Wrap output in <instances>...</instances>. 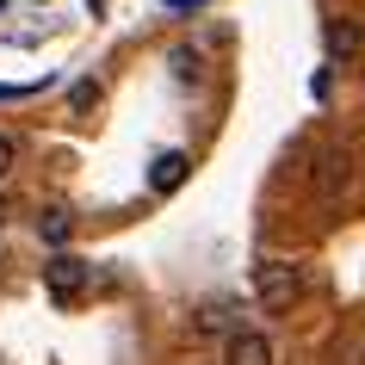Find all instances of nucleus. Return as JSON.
Wrapping results in <instances>:
<instances>
[{
  "instance_id": "obj_9",
  "label": "nucleus",
  "mask_w": 365,
  "mask_h": 365,
  "mask_svg": "<svg viewBox=\"0 0 365 365\" xmlns=\"http://www.w3.org/2000/svg\"><path fill=\"white\" fill-rule=\"evenodd\" d=\"M68 106H75V112H93L99 106V81H75V87H68Z\"/></svg>"
},
{
  "instance_id": "obj_7",
  "label": "nucleus",
  "mask_w": 365,
  "mask_h": 365,
  "mask_svg": "<svg viewBox=\"0 0 365 365\" xmlns=\"http://www.w3.org/2000/svg\"><path fill=\"white\" fill-rule=\"evenodd\" d=\"M38 235L50 242V248H68V235H75V211H62V205H50V211L38 217Z\"/></svg>"
},
{
  "instance_id": "obj_5",
  "label": "nucleus",
  "mask_w": 365,
  "mask_h": 365,
  "mask_svg": "<svg viewBox=\"0 0 365 365\" xmlns=\"http://www.w3.org/2000/svg\"><path fill=\"white\" fill-rule=\"evenodd\" d=\"M322 38H328V62H334V68H346V62H359V56H365V19H346V13H334Z\"/></svg>"
},
{
  "instance_id": "obj_2",
  "label": "nucleus",
  "mask_w": 365,
  "mask_h": 365,
  "mask_svg": "<svg viewBox=\"0 0 365 365\" xmlns=\"http://www.w3.org/2000/svg\"><path fill=\"white\" fill-rule=\"evenodd\" d=\"M309 186H316V198H341L353 186V149L346 143H328L316 155V168H309Z\"/></svg>"
},
{
  "instance_id": "obj_4",
  "label": "nucleus",
  "mask_w": 365,
  "mask_h": 365,
  "mask_svg": "<svg viewBox=\"0 0 365 365\" xmlns=\"http://www.w3.org/2000/svg\"><path fill=\"white\" fill-rule=\"evenodd\" d=\"M223 365H279V353L260 328H230L223 334Z\"/></svg>"
},
{
  "instance_id": "obj_11",
  "label": "nucleus",
  "mask_w": 365,
  "mask_h": 365,
  "mask_svg": "<svg viewBox=\"0 0 365 365\" xmlns=\"http://www.w3.org/2000/svg\"><path fill=\"white\" fill-rule=\"evenodd\" d=\"M168 13H192V6H205V0H161Z\"/></svg>"
},
{
  "instance_id": "obj_1",
  "label": "nucleus",
  "mask_w": 365,
  "mask_h": 365,
  "mask_svg": "<svg viewBox=\"0 0 365 365\" xmlns=\"http://www.w3.org/2000/svg\"><path fill=\"white\" fill-rule=\"evenodd\" d=\"M254 304L267 309V316H291V309L304 304V272L291 267V260H260L254 267Z\"/></svg>"
},
{
  "instance_id": "obj_8",
  "label": "nucleus",
  "mask_w": 365,
  "mask_h": 365,
  "mask_svg": "<svg viewBox=\"0 0 365 365\" xmlns=\"http://www.w3.org/2000/svg\"><path fill=\"white\" fill-rule=\"evenodd\" d=\"M192 322L205 328V334H217V328L230 334V328H235V304H205V309H198V316H192Z\"/></svg>"
},
{
  "instance_id": "obj_10",
  "label": "nucleus",
  "mask_w": 365,
  "mask_h": 365,
  "mask_svg": "<svg viewBox=\"0 0 365 365\" xmlns=\"http://www.w3.org/2000/svg\"><path fill=\"white\" fill-rule=\"evenodd\" d=\"M13 161H19V143H13V136L0 130V180H6V173H13Z\"/></svg>"
},
{
  "instance_id": "obj_3",
  "label": "nucleus",
  "mask_w": 365,
  "mask_h": 365,
  "mask_svg": "<svg viewBox=\"0 0 365 365\" xmlns=\"http://www.w3.org/2000/svg\"><path fill=\"white\" fill-rule=\"evenodd\" d=\"M87 279H93V267L75 260V254H62V248H56V260H43V291H50L56 304H75L81 291H87Z\"/></svg>"
},
{
  "instance_id": "obj_12",
  "label": "nucleus",
  "mask_w": 365,
  "mask_h": 365,
  "mask_svg": "<svg viewBox=\"0 0 365 365\" xmlns=\"http://www.w3.org/2000/svg\"><path fill=\"white\" fill-rule=\"evenodd\" d=\"M0 223H6V198H0Z\"/></svg>"
},
{
  "instance_id": "obj_13",
  "label": "nucleus",
  "mask_w": 365,
  "mask_h": 365,
  "mask_svg": "<svg viewBox=\"0 0 365 365\" xmlns=\"http://www.w3.org/2000/svg\"><path fill=\"white\" fill-rule=\"evenodd\" d=\"M0 6H6V0H0Z\"/></svg>"
},
{
  "instance_id": "obj_6",
  "label": "nucleus",
  "mask_w": 365,
  "mask_h": 365,
  "mask_svg": "<svg viewBox=\"0 0 365 365\" xmlns=\"http://www.w3.org/2000/svg\"><path fill=\"white\" fill-rule=\"evenodd\" d=\"M186 173H192V155L186 149H168V155H155V168H149V192L155 198H168L186 186Z\"/></svg>"
}]
</instances>
